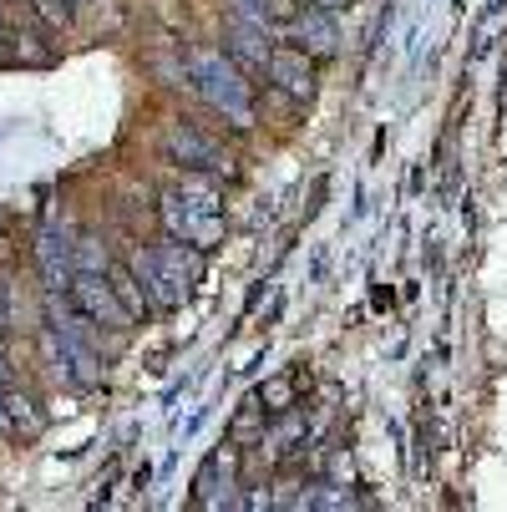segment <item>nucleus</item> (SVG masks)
Masks as SVG:
<instances>
[{
	"label": "nucleus",
	"instance_id": "obj_1",
	"mask_svg": "<svg viewBox=\"0 0 507 512\" xmlns=\"http://www.w3.org/2000/svg\"><path fill=\"white\" fill-rule=\"evenodd\" d=\"M188 82L234 132H254V82L229 61L224 46H193L188 51Z\"/></svg>",
	"mask_w": 507,
	"mask_h": 512
},
{
	"label": "nucleus",
	"instance_id": "obj_2",
	"mask_svg": "<svg viewBox=\"0 0 507 512\" xmlns=\"http://www.w3.org/2000/svg\"><path fill=\"white\" fill-rule=\"evenodd\" d=\"M163 148L173 163H183L188 173H208V178H234L239 158L234 148H224V137L203 132L198 122H168L163 127Z\"/></svg>",
	"mask_w": 507,
	"mask_h": 512
},
{
	"label": "nucleus",
	"instance_id": "obj_3",
	"mask_svg": "<svg viewBox=\"0 0 507 512\" xmlns=\"http://www.w3.org/2000/svg\"><path fill=\"white\" fill-rule=\"evenodd\" d=\"M158 213H163V234H168V239H183V244H193V249H203V254L224 239V213L193 208L178 188H168V193L158 198Z\"/></svg>",
	"mask_w": 507,
	"mask_h": 512
},
{
	"label": "nucleus",
	"instance_id": "obj_4",
	"mask_svg": "<svg viewBox=\"0 0 507 512\" xmlns=\"http://www.w3.org/2000/svg\"><path fill=\"white\" fill-rule=\"evenodd\" d=\"M66 300H71V310H77V315H87L97 330H127L132 325V315L117 300V289H112L107 274H71Z\"/></svg>",
	"mask_w": 507,
	"mask_h": 512
},
{
	"label": "nucleus",
	"instance_id": "obj_5",
	"mask_svg": "<svg viewBox=\"0 0 507 512\" xmlns=\"http://www.w3.org/2000/svg\"><path fill=\"white\" fill-rule=\"evenodd\" d=\"M36 269H41L46 295H61L71 284V229H61L56 218L41 224V234H36Z\"/></svg>",
	"mask_w": 507,
	"mask_h": 512
},
{
	"label": "nucleus",
	"instance_id": "obj_6",
	"mask_svg": "<svg viewBox=\"0 0 507 512\" xmlns=\"http://www.w3.org/2000/svg\"><path fill=\"white\" fill-rule=\"evenodd\" d=\"M289 36H295V51H305L310 61H330L335 46H340V31H335V16L325 6H300L295 21L284 26Z\"/></svg>",
	"mask_w": 507,
	"mask_h": 512
},
{
	"label": "nucleus",
	"instance_id": "obj_7",
	"mask_svg": "<svg viewBox=\"0 0 507 512\" xmlns=\"http://www.w3.org/2000/svg\"><path fill=\"white\" fill-rule=\"evenodd\" d=\"M264 82H269L274 92H284V97L305 102V97L315 92V61H310L305 51H295V46H274V56H269V66H264Z\"/></svg>",
	"mask_w": 507,
	"mask_h": 512
},
{
	"label": "nucleus",
	"instance_id": "obj_8",
	"mask_svg": "<svg viewBox=\"0 0 507 512\" xmlns=\"http://www.w3.org/2000/svg\"><path fill=\"white\" fill-rule=\"evenodd\" d=\"M224 51H229V61L244 71L249 82H259V77H264V66H269V56H274V36L259 31V26H249V21H229Z\"/></svg>",
	"mask_w": 507,
	"mask_h": 512
},
{
	"label": "nucleus",
	"instance_id": "obj_9",
	"mask_svg": "<svg viewBox=\"0 0 507 512\" xmlns=\"http://www.w3.org/2000/svg\"><path fill=\"white\" fill-rule=\"evenodd\" d=\"M234 467H239V457L234 452H213L203 467H198V477H193V502L198 507H219V502H229V507H239V482H234Z\"/></svg>",
	"mask_w": 507,
	"mask_h": 512
},
{
	"label": "nucleus",
	"instance_id": "obj_10",
	"mask_svg": "<svg viewBox=\"0 0 507 512\" xmlns=\"http://www.w3.org/2000/svg\"><path fill=\"white\" fill-rule=\"evenodd\" d=\"M127 269H132V279L142 284V300H148V315H163V310H173L178 305V295L168 289V279H163V269H158V259H153V249L148 244H137L127 259H122Z\"/></svg>",
	"mask_w": 507,
	"mask_h": 512
},
{
	"label": "nucleus",
	"instance_id": "obj_11",
	"mask_svg": "<svg viewBox=\"0 0 507 512\" xmlns=\"http://www.w3.org/2000/svg\"><path fill=\"white\" fill-rule=\"evenodd\" d=\"M229 6H234V21H249V26L279 36L289 21H295L300 0H229Z\"/></svg>",
	"mask_w": 507,
	"mask_h": 512
},
{
	"label": "nucleus",
	"instance_id": "obj_12",
	"mask_svg": "<svg viewBox=\"0 0 507 512\" xmlns=\"http://www.w3.org/2000/svg\"><path fill=\"white\" fill-rule=\"evenodd\" d=\"M107 269H112L107 239H97V234L71 239V274H107Z\"/></svg>",
	"mask_w": 507,
	"mask_h": 512
},
{
	"label": "nucleus",
	"instance_id": "obj_13",
	"mask_svg": "<svg viewBox=\"0 0 507 512\" xmlns=\"http://www.w3.org/2000/svg\"><path fill=\"white\" fill-rule=\"evenodd\" d=\"M6 416H11V431H21V436H41V426H46L41 406L31 396H21L16 386L6 391Z\"/></svg>",
	"mask_w": 507,
	"mask_h": 512
},
{
	"label": "nucleus",
	"instance_id": "obj_14",
	"mask_svg": "<svg viewBox=\"0 0 507 512\" xmlns=\"http://www.w3.org/2000/svg\"><path fill=\"white\" fill-rule=\"evenodd\" d=\"M107 279H112L117 300L127 305V315H132V320H142V315H148V300H142V284L132 279V269H127V264H112V269H107Z\"/></svg>",
	"mask_w": 507,
	"mask_h": 512
},
{
	"label": "nucleus",
	"instance_id": "obj_15",
	"mask_svg": "<svg viewBox=\"0 0 507 512\" xmlns=\"http://www.w3.org/2000/svg\"><path fill=\"white\" fill-rule=\"evenodd\" d=\"M229 442H234V447H254V442H259V447H264V411H259L254 401L234 416V426H229Z\"/></svg>",
	"mask_w": 507,
	"mask_h": 512
},
{
	"label": "nucleus",
	"instance_id": "obj_16",
	"mask_svg": "<svg viewBox=\"0 0 507 512\" xmlns=\"http://www.w3.org/2000/svg\"><path fill=\"white\" fill-rule=\"evenodd\" d=\"M264 411H274V416H284L289 406H295V381H274V386H264Z\"/></svg>",
	"mask_w": 507,
	"mask_h": 512
},
{
	"label": "nucleus",
	"instance_id": "obj_17",
	"mask_svg": "<svg viewBox=\"0 0 507 512\" xmlns=\"http://www.w3.org/2000/svg\"><path fill=\"white\" fill-rule=\"evenodd\" d=\"M11 386H16V376H11V355L0 350V391H11Z\"/></svg>",
	"mask_w": 507,
	"mask_h": 512
},
{
	"label": "nucleus",
	"instance_id": "obj_18",
	"mask_svg": "<svg viewBox=\"0 0 507 512\" xmlns=\"http://www.w3.org/2000/svg\"><path fill=\"white\" fill-rule=\"evenodd\" d=\"M11 431V416H6V391H0V436Z\"/></svg>",
	"mask_w": 507,
	"mask_h": 512
},
{
	"label": "nucleus",
	"instance_id": "obj_19",
	"mask_svg": "<svg viewBox=\"0 0 507 512\" xmlns=\"http://www.w3.org/2000/svg\"><path fill=\"white\" fill-rule=\"evenodd\" d=\"M310 6H325V11H335V6H340V0H310Z\"/></svg>",
	"mask_w": 507,
	"mask_h": 512
},
{
	"label": "nucleus",
	"instance_id": "obj_20",
	"mask_svg": "<svg viewBox=\"0 0 507 512\" xmlns=\"http://www.w3.org/2000/svg\"><path fill=\"white\" fill-rule=\"evenodd\" d=\"M0 46H6V16H0Z\"/></svg>",
	"mask_w": 507,
	"mask_h": 512
}]
</instances>
